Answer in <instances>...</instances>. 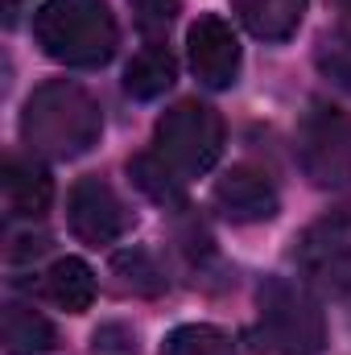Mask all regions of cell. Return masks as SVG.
<instances>
[{"instance_id":"obj_9","label":"cell","mask_w":351,"mask_h":355,"mask_svg":"<svg viewBox=\"0 0 351 355\" xmlns=\"http://www.w3.org/2000/svg\"><path fill=\"white\" fill-rule=\"evenodd\" d=\"M215 211L228 223H268L281 207V194L273 186V178L257 166H232L228 174L215 182L211 190Z\"/></svg>"},{"instance_id":"obj_3","label":"cell","mask_w":351,"mask_h":355,"mask_svg":"<svg viewBox=\"0 0 351 355\" xmlns=\"http://www.w3.org/2000/svg\"><path fill=\"white\" fill-rule=\"evenodd\" d=\"M252 339L268 355H318L327 347L323 306L306 285H293L285 277H264L257 289Z\"/></svg>"},{"instance_id":"obj_7","label":"cell","mask_w":351,"mask_h":355,"mask_svg":"<svg viewBox=\"0 0 351 355\" xmlns=\"http://www.w3.org/2000/svg\"><path fill=\"white\" fill-rule=\"evenodd\" d=\"M67 219H71V232L99 248V244H116L128 227H132V211L124 207V198L103 182V178H79L71 186V198H67Z\"/></svg>"},{"instance_id":"obj_18","label":"cell","mask_w":351,"mask_h":355,"mask_svg":"<svg viewBox=\"0 0 351 355\" xmlns=\"http://www.w3.org/2000/svg\"><path fill=\"white\" fill-rule=\"evenodd\" d=\"M314 58H318V71L335 87L351 91V33H327V37H318Z\"/></svg>"},{"instance_id":"obj_19","label":"cell","mask_w":351,"mask_h":355,"mask_svg":"<svg viewBox=\"0 0 351 355\" xmlns=\"http://www.w3.org/2000/svg\"><path fill=\"white\" fill-rule=\"evenodd\" d=\"M91 355H137V335L124 322H103L91 335Z\"/></svg>"},{"instance_id":"obj_16","label":"cell","mask_w":351,"mask_h":355,"mask_svg":"<svg viewBox=\"0 0 351 355\" xmlns=\"http://www.w3.org/2000/svg\"><path fill=\"white\" fill-rule=\"evenodd\" d=\"M162 355H236L232 339L219 331V327H207V322H186L166 335Z\"/></svg>"},{"instance_id":"obj_14","label":"cell","mask_w":351,"mask_h":355,"mask_svg":"<svg viewBox=\"0 0 351 355\" xmlns=\"http://www.w3.org/2000/svg\"><path fill=\"white\" fill-rule=\"evenodd\" d=\"M174 79H178L174 54L153 42V46H145V50L128 62V71H124V91H128L132 99H157V95H166V91L174 87Z\"/></svg>"},{"instance_id":"obj_12","label":"cell","mask_w":351,"mask_h":355,"mask_svg":"<svg viewBox=\"0 0 351 355\" xmlns=\"http://www.w3.org/2000/svg\"><path fill=\"white\" fill-rule=\"evenodd\" d=\"M42 293L67 314H83L95 302V272L79 257H62L42 272Z\"/></svg>"},{"instance_id":"obj_20","label":"cell","mask_w":351,"mask_h":355,"mask_svg":"<svg viewBox=\"0 0 351 355\" xmlns=\"http://www.w3.org/2000/svg\"><path fill=\"white\" fill-rule=\"evenodd\" d=\"M132 8H137L141 29L157 33V29H170V21L178 12V0H132Z\"/></svg>"},{"instance_id":"obj_6","label":"cell","mask_w":351,"mask_h":355,"mask_svg":"<svg viewBox=\"0 0 351 355\" xmlns=\"http://www.w3.org/2000/svg\"><path fill=\"white\" fill-rule=\"evenodd\" d=\"M293 261L306 285H314L318 293H351V215H327L310 223L298 240Z\"/></svg>"},{"instance_id":"obj_4","label":"cell","mask_w":351,"mask_h":355,"mask_svg":"<svg viewBox=\"0 0 351 355\" xmlns=\"http://www.w3.org/2000/svg\"><path fill=\"white\" fill-rule=\"evenodd\" d=\"M153 145H157V157H166L182 178H198L223 153V120L215 107L198 99H182L157 120Z\"/></svg>"},{"instance_id":"obj_5","label":"cell","mask_w":351,"mask_h":355,"mask_svg":"<svg viewBox=\"0 0 351 355\" xmlns=\"http://www.w3.org/2000/svg\"><path fill=\"white\" fill-rule=\"evenodd\" d=\"M298 166L318 190L351 186V112L331 103H310L298 124Z\"/></svg>"},{"instance_id":"obj_17","label":"cell","mask_w":351,"mask_h":355,"mask_svg":"<svg viewBox=\"0 0 351 355\" xmlns=\"http://www.w3.org/2000/svg\"><path fill=\"white\" fill-rule=\"evenodd\" d=\"M112 272L120 277V289H128V293H162V289H166V272L157 268V261H153L145 248H124V252H116Z\"/></svg>"},{"instance_id":"obj_10","label":"cell","mask_w":351,"mask_h":355,"mask_svg":"<svg viewBox=\"0 0 351 355\" xmlns=\"http://www.w3.org/2000/svg\"><path fill=\"white\" fill-rule=\"evenodd\" d=\"M0 198L8 219H42L54 202V182L33 157H8L0 170Z\"/></svg>"},{"instance_id":"obj_1","label":"cell","mask_w":351,"mask_h":355,"mask_svg":"<svg viewBox=\"0 0 351 355\" xmlns=\"http://www.w3.org/2000/svg\"><path fill=\"white\" fill-rule=\"evenodd\" d=\"M103 132V116L99 103L91 99L87 87L71 83V79H50L21 107V141L29 153L37 157H54V162H71L95 149Z\"/></svg>"},{"instance_id":"obj_8","label":"cell","mask_w":351,"mask_h":355,"mask_svg":"<svg viewBox=\"0 0 351 355\" xmlns=\"http://www.w3.org/2000/svg\"><path fill=\"white\" fill-rule=\"evenodd\" d=\"M186 54H190L194 79L211 91L232 87L236 75H240V37H236V29H232L223 17H215V12H207V17H198V21L190 25V33H186Z\"/></svg>"},{"instance_id":"obj_11","label":"cell","mask_w":351,"mask_h":355,"mask_svg":"<svg viewBox=\"0 0 351 355\" xmlns=\"http://www.w3.org/2000/svg\"><path fill=\"white\" fill-rule=\"evenodd\" d=\"M240 25L261 42H285L306 17V0H232Z\"/></svg>"},{"instance_id":"obj_13","label":"cell","mask_w":351,"mask_h":355,"mask_svg":"<svg viewBox=\"0 0 351 355\" xmlns=\"http://www.w3.org/2000/svg\"><path fill=\"white\" fill-rule=\"evenodd\" d=\"M4 355H50L58 335H54V322L25 306V302H8L4 306Z\"/></svg>"},{"instance_id":"obj_2","label":"cell","mask_w":351,"mask_h":355,"mask_svg":"<svg viewBox=\"0 0 351 355\" xmlns=\"http://www.w3.org/2000/svg\"><path fill=\"white\" fill-rule=\"evenodd\" d=\"M33 37L46 58L79 71L103 67L120 46L108 0H46L33 12Z\"/></svg>"},{"instance_id":"obj_15","label":"cell","mask_w":351,"mask_h":355,"mask_svg":"<svg viewBox=\"0 0 351 355\" xmlns=\"http://www.w3.org/2000/svg\"><path fill=\"white\" fill-rule=\"evenodd\" d=\"M128 174H132V182H137L157 207H186L182 174H178L166 157H157V153H141V157L128 162Z\"/></svg>"},{"instance_id":"obj_21","label":"cell","mask_w":351,"mask_h":355,"mask_svg":"<svg viewBox=\"0 0 351 355\" xmlns=\"http://www.w3.org/2000/svg\"><path fill=\"white\" fill-rule=\"evenodd\" d=\"M17 4H21V0H4V8H17Z\"/></svg>"}]
</instances>
